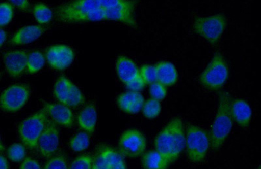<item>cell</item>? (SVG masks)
Returning <instances> with one entry per match:
<instances>
[{"mask_svg":"<svg viewBox=\"0 0 261 169\" xmlns=\"http://www.w3.org/2000/svg\"><path fill=\"white\" fill-rule=\"evenodd\" d=\"M85 102V98L83 92L79 89L78 87L72 83L65 105L69 108H75L83 105Z\"/></svg>","mask_w":261,"mask_h":169,"instance_id":"cell-27","label":"cell"},{"mask_svg":"<svg viewBox=\"0 0 261 169\" xmlns=\"http://www.w3.org/2000/svg\"><path fill=\"white\" fill-rule=\"evenodd\" d=\"M150 94L151 98L162 101L167 94V87L160 82H156L150 85Z\"/></svg>","mask_w":261,"mask_h":169,"instance_id":"cell-33","label":"cell"},{"mask_svg":"<svg viewBox=\"0 0 261 169\" xmlns=\"http://www.w3.org/2000/svg\"><path fill=\"white\" fill-rule=\"evenodd\" d=\"M15 9L12 4L9 2L0 3V27L10 24L14 17Z\"/></svg>","mask_w":261,"mask_h":169,"instance_id":"cell-29","label":"cell"},{"mask_svg":"<svg viewBox=\"0 0 261 169\" xmlns=\"http://www.w3.org/2000/svg\"><path fill=\"white\" fill-rule=\"evenodd\" d=\"M228 77V69L224 58L216 54L201 74L200 82L202 86L216 91L224 85Z\"/></svg>","mask_w":261,"mask_h":169,"instance_id":"cell-6","label":"cell"},{"mask_svg":"<svg viewBox=\"0 0 261 169\" xmlns=\"http://www.w3.org/2000/svg\"><path fill=\"white\" fill-rule=\"evenodd\" d=\"M186 147L189 159L193 163H202L211 147L208 132L199 127L190 125L186 130Z\"/></svg>","mask_w":261,"mask_h":169,"instance_id":"cell-5","label":"cell"},{"mask_svg":"<svg viewBox=\"0 0 261 169\" xmlns=\"http://www.w3.org/2000/svg\"><path fill=\"white\" fill-rule=\"evenodd\" d=\"M157 82L166 87L173 86L178 80V73L171 62L161 61L155 66Z\"/></svg>","mask_w":261,"mask_h":169,"instance_id":"cell-20","label":"cell"},{"mask_svg":"<svg viewBox=\"0 0 261 169\" xmlns=\"http://www.w3.org/2000/svg\"><path fill=\"white\" fill-rule=\"evenodd\" d=\"M135 7L136 2L134 0H122L114 8L105 10L106 20L116 21L136 28L137 22L134 16Z\"/></svg>","mask_w":261,"mask_h":169,"instance_id":"cell-12","label":"cell"},{"mask_svg":"<svg viewBox=\"0 0 261 169\" xmlns=\"http://www.w3.org/2000/svg\"><path fill=\"white\" fill-rule=\"evenodd\" d=\"M43 109L55 124L67 128L73 126L74 115L68 106L61 103H45Z\"/></svg>","mask_w":261,"mask_h":169,"instance_id":"cell-14","label":"cell"},{"mask_svg":"<svg viewBox=\"0 0 261 169\" xmlns=\"http://www.w3.org/2000/svg\"><path fill=\"white\" fill-rule=\"evenodd\" d=\"M154 145L155 150L170 164L176 161L186 147V134L181 120L176 118L171 120L156 137Z\"/></svg>","mask_w":261,"mask_h":169,"instance_id":"cell-2","label":"cell"},{"mask_svg":"<svg viewBox=\"0 0 261 169\" xmlns=\"http://www.w3.org/2000/svg\"><path fill=\"white\" fill-rule=\"evenodd\" d=\"M146 139L141 131L129 129L123 132L118 143L119 151L125 157L141 156L146 149Z\"/></svg>","mask_w":261,"mask_h":169,"instance_id":"cell-9","label":"cell"},{"mask_svg":"<svg viewBox=\"0 0 261 169\" xmlns=\"http://www.w3.org/2000/svg\"><path fill=\"white\" fill-rule=\"evenodd\" d=\"M93 156L91 155H82L76 157L70 165L72 169H92Z\"/></svg>","mask_w":261,"mask_h":169,"instance_id":"cell-32","label":"cell"},{"mask_svg":"<svg viewBox=\"0 0 261 169\" xmlns=\"http://www.w3.org/2000/svg\"><path fill=\"white\" fill-rule=\"evenodd\" d=\"M47 124L48 115L44 109L23 120L18 128L23 145L30 150L36 149L39 139Z\"/></svg>","mask_w":261,"mask_h":169,"instance_id":"cell-4","label":"cell"},{"mask_svg":"<svg viewBox=\"0 0 261 169\" xmlns=\"http://www.w3.org/2000/svg\"><path fill=\"white\" fill-rule=\"evenodd\" d=\"M231 97L227 92H221L215 119L212 124L210 140L214 150L220 149L232 131L233 119L230 112Z\"/></svg>","mask_w":261,"mask_h":169,"instance_id":"cell-3","label":"cell"},{"mask_svg":"<svg viewBox=\"0 0 261 169\" xmlns=\"http://www.w3.org/2000/svg\"><path fill=\"white\" fill-rule=\"evenodd\" d=\"M116 71L119 79L125 85L139 75V69L136 64L125 56L118 57L116 62Z\"/></svg>","mask_w":261,"mask_h":169,"instance_id":"cell-18","label":"cell"},{"mask_svg":"<svg viewBox=\"0 0 261 169\" xmlns=\"http://www.w3.org/2000/svg\"><path fill=\"white\" fill-rule=\"evenodd\" d=\"M28 54L24 50H13L4 55L5 68L9 76L18 78L24 73L27 67Z\"/></svg>","mask_w":261,"mask_h":169,"instance_id":"cell-13","label":"cell"},{"mask_svg":"<svg viewBox=\"0 0 261 169\" xmlns=\"http://www.w3.org/2000/svg\"><path fill=\"white\" fill-rule=\"evenodd\" d=\"M30 94L27 85H11L0 94V109L8 113L17 112L27 104Z\"/></svg>","mask_w":261,"mask_h":169,"instance_id":"cell-8","label":"cell"},{"mask_svg":"<svg viewBox=\"0 0 261 169\" xmlns=\"http://www.w3.org/2000/svg\"><path fill=\"white\" fill-rule=\"evenodd\" d=\"M99 1L101 8L104 10H107L117 6L120 2H122V0H99Z\"/></svg>","mask_w":261,"mask_h":169,"instance_id":"cell-39","label":"cell"},{"mask_svg":"<svg viewBox=\"0 0 261 169\" xmlns=\"http://www.w3.org/2000/svg\"><path fill=\"white\" fill-rule=\"evenodd\" d=\"M9 168L8 161L6 157L0 154V169H8Z\"/></svg>","mask_w":261,"mask_h":169,"instance_id":"cell-40","label":"cell"},{"mask_svg":"<svg viewBox=\"0 0 261 169\" xmlns=\"http://www.w3.org/2000/svg\"><path fill=\"white\" fill-rule=\"evenodd\" d=\"M125 85L130 91L139 92L144 89L146 83L139 75Z\"/></svg>","mask_w":261,"mask_h":169,"instance_id":"cell-35","label":"cell"},{"mask_svg":"<svg viewBox=\"0 0 261 169\" xmlns=\"http://www.w3.org/2000/svg\"><path fill=\"white\" fill-rule=\"evenodd\" d=\"M144 103V97L139 92H123L117 98L118 108L128 114L134 115L140 112Z\"/></svg>","mask_w":261,"mask_h":169,"instance_id":"cell-15","label":"cell"},{"mask_svg":"<svg viewBox=\"0 0 261 169\" xmlns=\"http://www.w3.org/2000/svg\"><path fill=\"white\" fill-rule=\"evenodd\" d=\"M45 58L51 68L57 71H64L73 63L74 52L69 46L53 45L46 50Z\"/></svg>","mask_w":261,"mask_h":169,"instance_id":"cell-10","label":"cell"},{"mask_svg":"<svg viewBox=\"0 0 261 169\" xmlns=\"http://www.w3.org/2000/svg\"><path fill=\"white\" fill-rule=\"evenodd\" d=\"M72 83L64 76H60L56 82L54 87V95L60 103L65 104Z\"/></svg>","mask_w":261,"mask_h":169,"instance_id":"cell-23","label":"cell"},{"mask_svg":"<svg viewBox=\"0 0 261 169\" xmlns=\"http://www.w3.org/2000/svg\"><path fill=\"white\" fill-rule=\"evenodd\" d=\"M41 168V165H39L38 161L30 158V157H27V158L25 157L20 166L21 169H39Z\"/></svg>","mask_w":261,"mask_h":169,"instance_id":"cell-37","label":"cell"},{"mask_svg":"<svg viewBox=\"0 0 261 169\" xmlns=\"http://www.w3.org/2000/svg\"><path fill=\"white\" fill-rule=\"evenodd\" d=\"M9 1L14 7H16L24 12H29L31 8L29 0H9Z\"/></svg>","mask_w":261,"mask_h":169,"instance_id":"cell-38","label":"cell"},{"mask_svg":"<svg viewBox=\"0 0 261 169\" xmlns=\"http://www.w3.org/2000/svg\"><path fill=\"white\" fill-rule=\"evenodd\" d=\"M142 110H143V115L146 119H153L160 115L161 111H162V106H161L160 101L151 98L144 103Z\"/></svg>","mask_w":261,"mask_h":169,"instance_id":"cell-28","label":"cell"},{"mask_svg":"<svg viewBox=\"0 0 261 169\" xmlns=\"http://www.w3.org/2000/svg\"><path fill=\"white\" fill-rule=\"evenodd\" d=\"M68 168L67 159L63 156L52 157L46 162L45 169H66Z\"/></svg>","mask_w":261,"mask_h":169,"instance_id":"cell-34","label":"cell"},{"mask_svg":"<svg viewBox=\"0 0 261 169\" xmlns=\"http://www.w3.org/2000/svg\"><path fill=\"white\" fill-rule=\"evenodd\" d=\"M8 38V34L4 29L0 28V48L4 45Z\"/></svg>","mask_w":261,"mask_h":169,"instance_id":"cell-41","label":"cell"},{"mask_svg":"<svg viewBox=\"0 0 261 169\" xmlns=\"http://www.w3.org/2000/svg\"><path fill=\"white\" fill-rule=\"evenodd\" d=\"M46 58L39 51H33L28 54L27 70L30 74L38 73L45 65Z\"/></svg>","mask_w":261,"mask_h":169,"instance_id":"cell-24","label":"cell"},{"mask_svg":"<svg viewBox=\"0 0 261 169\" xmlns=\"http://www.w3.org/2000/svg\"><path fill=\"white\" fill-rule=\"evenodd\" d=\"M142 165L147 169H165L170 163L157 150L145 153L142 158Z\"/></svg>","mask_w":261,"mask_h":169,"instance_id":"cell-22","label":"cell"},{"mask_svg":"<svg viewBox=\"0 0 261 169\" xmlns=\"http://www.w3.org/2000/svg\"><path fill=\"white\" fill-rule=\"evenodd\" d=\"M57 17L60 22L66 23L106 20L99 0H73L58 7Z\"/></svg>","mask_w":261,"mask_h":169,"instance_id":"cell-1","label":"cell"},{"mask_svg":"<svg viewBox=\"0 0 261 169\" xmlns=\"http://www.w3.org/2000/svg\"><path fill=\"white\" fill-rule=\"evenodd\" d=\"M45 31V29L40 25H27L16 32L10 43L13 45H28L40 38Z\"/></svg>","mask_w":261,"mask_h":169,"instance_id":"cell-16","label":"cell"},{"mask_svg":"<svg viewBox=\"0 0 261 169\" xmlns=\"http://www.w3.org/2000/svg\"><path fill=\"white\" fill-rule=\"evenodd\" d=\"M7 155L11 161L19 163L25 159L27 155L25 147L20 143L11 145L7 150Z\"/></svg>","mask_w":261,"mask_h":169,"instance_id":"cell-30","label":"cell"},{"mask_svg":"<svg viewBox=\"0 0 261 169\" xmlns=\"http://www.w3.org/2000/svg\"><path fill=\"white\" fill-rule=\"evenodd\" d=\"M230 112L233 120L242 128H247L252 118V110L247 102L242 99L233 101L230 105Z\"/></svg>","mask_w":261,"mask_h":169,"instance_id":"cell-17","label":"cell"},{"mask_svg":"<svg viewBox=\"0 0 261 169\" xmlns=\"http://www.w3.org/2000/svg\"><path fill=\"white\" fill-rule=\"evenodd\" d=\"M226 26L227 20L225 16L218 14L211 17L196 18L193 28L196 33L212 45H216L222 36Z\"/></svg>","mask_w":261,"mask_h":169,"instance_id":"cell-7","label":"cell"},{"mask_svg":"<svg viewBox=\"0 0 261 169\" xmlns=\"http://www.w3.org/2000/svg\"><path fill=\"white\" fill-rule=\"evenodd\" d=\"M97 120L96 107L92 103L86 105L78 115L77 122L79 128L88 134L94 133Z\"/></svg>","mask_w":261,"mask_h":169,"instance_id":"cell-19","label":"cell"},{"mask_svg":"<svg viewBox=\"0 0 261 169\" xmlns=\"http://www.w3.org/2000/svg\"><path fill=\"white\" fill-rule=\"evenodd\" d=\"M97 150L101 153L109 169H125L127 168L124 156L120 151L107 145H102Z\"/></svg>","mask_w":261,"mask_h":169,"instance_id":"cell-21","label":"cell"},{"mask_svg":"<svg viewBox=\"0 0 261 169\" xmlns=\"http://www.w3.org/2000/svg\"><path fill=\"white\" fill-rule=\"evenodd\" d=\"M89 136L86 132L76 133L69 141V147L76 152H81L88 149L90 146Z\"/></svg>","mask_w":261,"mask_h":169,"instance_id":"cell-26","label":"cell"},{"mask_svg":"<svg viewBox=\"0 0 261 169\" xmlns=\"http://www.w3.org/2000/svg\"><path fill=\"white\" fill-rule=\"evenodd\" d=\"M140 76L143 79L146 85H151L157 82V75L155 66L145 64L139 69Z\"/></svg>","mask_w":261,"mask_h":169,"instance_id":"cell-31","label":"cell"},{"mask_svg":"<svg viewBox=\"0 0 261 169\" xmlns=\"http://www.w3.org/2000/svg\"><path fill=\"white\" fill-rule=\"evenodd\" d=\"M59 146V131L54 122H48L38 142L37 148L44 158H50L55 154Z\"/></svg>","mask_w":261,"mask_h":169,"instance_id":"cell-11","label":"cell"},{"mask_svg":"<svg viewBox=\"0 0 261 169\" xmlns=\"http://www.w3.org/2000/svg\"><path fill=\"white\" fill-rule=\"evenodd\" d=\"M32 13L35 19L39 24H48L53 19L52 9L45 4L39 3L35 5Z\"/></svg>","mask_w":261,"mask_h":169,"instance_id":"cell-25","label":"cell"},{"mask_svg":"<svg viewBox=\"0 0 261 169\" xmlns=\"http://www.w3.org/2000/svg\"><path fill=\"white\" fill-rule=\"evenodd\" d=\"M92 169H109L106 161L99 150H97L93 157Z\"/></svg>","mask_w":261,"mask_h":169,"instance_id":"cell-36","label":"cell"},{"mask_svg":"<svg viewBox=\"0 0 261 169\" xmlns=\"http://www.w3.org/2000/svg\"><path fill=\"white\" fill-rule=\"evenodd\" d=\"M5 151V147L2 143V141L1 140V138H0V154H2Z\"/></svg>","mask_w":261,"mask_h":169,"instance_id":"cell-42","label":"cell"}]
</instances>
